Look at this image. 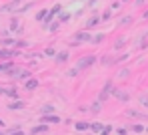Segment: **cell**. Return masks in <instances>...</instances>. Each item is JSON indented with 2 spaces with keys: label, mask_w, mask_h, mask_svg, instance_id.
I'll return each mask as SVG.
<instances>
[{
  "label": "cell",
  "mask_w": 148,
  "mask_h": 135,
  "mask_svg": "<svg viewBox=\"0 0 148 135\" xmlns=\"http://www.w3.org/2000/svg\"><path fill=\"white\" fill-rule=\"evenodd\" d=\"M130 129H132L134 133H142V131H144V125H140V123H134V125H130Z\"/></svg>",
  "instance_id": "obj_29"
},
{
  "label": "cell",
  "mask_w": 148,
  "mask_h": 135,
  "mask_svg": "<svg viewBox=\"0 0 148 135\" xmlns=\"http://www.w3.org/2000/svg\"><path fill=\"white\" fill-rule=\"evenodd\" d=\"M32 6H34V2H26L24 6H20V8H18V12H20V14H22V12H26V10H30V8H32Z\"/></svg>",
  "instance_id": "obj_34"
},
{
  "label": "cell",
  "mask_w": 148,
  "mask_h": 135,
  "mask_svg": "<svg viewBox=\"0 0 148 135\" xmlns=\"http://www.w3.org/2000/svg\"><path fill=\"white\" fill-rule=\"evenodd\" d=\"M62 119L56 115V113H52V115H40V123H44V125H56V123H60Z\"/></svg>",
  "instance_id": "obj_6"
},
{
  "label": "cell",
  "mask_w": 148,
  "mask_h": 135,
  "mask_svg": "<svg viewBox=\"0 0 148 135\" xmlns=\"http://www.w3.org/2000/svg\"><path fill=\"white\" fill-rule=\"evenodd\" d=\"M116 133L118 135H126V129H116Z\"/></svg>",
  "instance_id": "obj_42"
},
{
  "label": "cell",
  "mask_w": 148,
  "mask_h": 135,
  "mask_svg": "<svg viewBox=\"0 0 148 135\" xmlns=\"http://www.w3.org/2000/svg\"><path fill=\"white\" fill-rule=\"evenodd\" d=\"M100 63H102V65H112V63H114V58H112V56H102V58H100Z\"/></svg>",
  "instance_id": "obj_37"
},
{
  "label": "cell",
  "mask_w": 148,
  "mask_h": 135,
  "mask_svg": "<svg viewBox=\"0 0 148 135\" xmlns=\"http://www.w3.org/2000/svg\"><path fill=\"white\" fill-rule=\"evenodd\" d=\"M58 28H60V22H58V20H54V22H50L48 26H46V30H48V32H56Z\"/></svg>",
  "instance_id": "obj_24"
},
{
  "label": "cell",
  "mask_w": 148,
  "mask_h": 135,
  "mask_svg": "<svg viewBox=\"0 0 148 135\" xmlns=\"http://www.w3.org/2000/svg\"><path fill=\"white\" fill-rule=\"evenodd\" d=\"M124 47H126V38H118V40L114 42V51H120Z\"/></svg>",
  "instance_id": "obj_26"
},
{
  "label": "cell",
  "mask_w": 148,
  "mask_h": 135,
  "mask_svg": "<svg viewBox=\"0 0 148 135\" xmlns=\"http://www.w3.org/2000/svg\"><path fill=\"white\" fill-rule=\"evenodd\" d=\"M14 47H16V51H18V49H26V47H28V42L20 38V40H14Z\"/></svg>",
  "instance_id": "obj_32"
},
{
  "label": "cell",
  "mask_w": 148,
  "mask_h": 135,
  "mask_svg": "<svg viewBox=\"0 0 148 135\" xmlns=\"http://www.w3.org/2000/svg\"><path fill=\"white\" fill-rule=\"evenodd\" d=\"M84 2H88V0H84Z\"/></svg>",
  "instance_id": "obj_48"
},
{
  "label": "cell",
  "mask_w": 148,
  "mask_h": 135,
  "mask_svg": "<svg viewBox=\"0 0 148 135\" xmlns=\"http://www.w3.org/2000/svg\"><path fill=\"white\" fill-rule=\"evenodd\" d=\"M110 18H112V10L106 8V10L102 12V16H100V22H102V20H110Z\"/></svg>",
  "instance_id": "obj_28"
},
{
  "label": "cell",
  "mask_w": 148,
  "mask_h": 135,
  "mask_svg": "<svg viewBox=\"0 0 148 135\" xmlns=\"http://www.w3.org/2000/svg\"><path fill=\"white\" fill-rule=\"evenodd\" d=\"M8 109H10V111H20V109H24V101H22V99L10 101V103H8Z\"/></svg>",
  "instance_id": "obj_12"
},
{
  "label": "cell",
  "mask_w": 148,
  "mask_h": 135,
  "mask_svg": "<svg viewBox=\"0 0 148 135\" xmlns=\"http://www.w3.org/2000/svg\"><path fill=\"white\" fill-rule=\"evenodd\" d=\"M20 2H22V0H10V2H6V4L0 6V12H18Z\"/></svg>",
  "instance_id": "obj_4"
},
{
  "label": "cell",
  "mask_w": 148,
  "mask_h": 135,
  "mask_svg": "<svg viewBox=\"0 0 148 135\" xmlns=\"http://www.w3.org/2000/svg\"><path fill=\"white\" fill-rule=\"evenodd\" d=\"M0 95H4V87H0Z\"/></svg>",
  "instance_id": "obj_44"
},
{
  "label": "cell",
  "mask_w": 148,
  "mask_h": 135,
  "mask_svg": "<svg viewBox=\"0 0 148 135\" xmlns=\"http://www.w3.org/2000/svg\"><path fill=\"white\" fill-rule=\"evenodd\" d=\"M142 16H144V18H148V10H146V12H144V14H142Z\"/></svg>",
  "instance_id": "obj_45"
},
{
  "label": "cell",
  "mask_w": 148,
  "mask_h": 135,
  "mask_svg": "<svg viewBox=\"0 0 148 135\" xmlns=\"http://www.w3.org/2000/svg\"><path fill=\"white\" fill-rule=\"evenodd\" d=\"M2 47H4V49L14 47V40H12V38H2Z\"/></svg>",
  "instance_id": "obj_35"
},
{
  "label": "cell",
  "mask_w": 148,
  "mask_h": 135,
  "mask_svg": "<svg viewBox=\"0 0 148 135\" xmlns=\"http://www.w3.org/2000/svg\"><path fill=\"white\" fill-rule=\"evenodd\" d=\"M52 113H56V107H52V105H42L40 107V115H52Z\"/></svg>",
  "instance_id": "obj_17"
},
{
  "label": "cell",
  "mask_w": 148,
  "mask_h": 135,
  "mask_svg": "<svg viewBox=\"0 0 148 135\" xmlns=\"http://www.w3.org/2000/svg\"><path fill=\"white\" fill-rule=\"evenodd\" d=\"M74 129H76V131H90V123L78 121V123H74Z\"/></svg>",
  "instance_id": "obj_16"
},
{
  "label": "cell",
  "mask_w": 148,
  "mask_h": 135,
  "mask_svg": "<svg viewBox=\"0 0 148 135\" xmlns=\"http://www.w3.org/2000/svg\"><path fill=\"white\" fill-rule=\"evenodd\" d=\"M70 18H72V14H70V12H66V10H62V12L58 14V22H68Z\"/></svg>",
  "instance_id": "obj_20"
},
{
  "label": "cell",
  "mask_w": 148,
  "mask_h": 135,
  "mask_svg": "<svg viewBox=\"0 0 148 135\" xmlns=\"http://www.w3.org/2000/svg\"><path fill=\"white\" fill-rule=\"evenodd\" d=\"M104 38H106V34H104V32H98V34H92V40H90V42H92V45H100Z\"/></svg>",
  "instance_id": "obj_19"
},
{
  "label": "cell",
  "mask_w": 148,
  "mask_h": 135,
  "mask_svg": "<svg viewBox=\"0 0 148 135\" xmlns=\"http://www.w3.org/2000/svg\"><path fill=\"white\" fill-rule=\"evenodd\" d=\"M112 87H114V85H112V81H106V83H104V87H102V91H100V95H98V101H100V103H104V101L110 97Z\"/></svg>",
  "instance_id": "obj_5"
},
{
  "label": "cell",
  "mask_w": 148,
  "mask_h": 135,
  "mask_svg": "<svg viewBox=\"0 0 148 135\" xmlns=\"http://www.w3.org/2000/svg\"><path fill=\"white\" fill-rule=\"evenodd\" d=\"M0 135H4V133H0Z\"/></svg>",
  "instance_id": "obj_49"
},
{
  "label": "cell",
  "mask_w": 148,
  "mask_h": 135,
  "mask_svg": "<svg viewBox=\"0 0 148 135\" xmlns=\"http://www.w3.org/2000/svg\"><path fill=\"white\" fill-rule=\"evenodd\" d=\"M90 40H92V34H90L88 30H78L72 36L70 47H78V45H84V42H90Z\"/></svg>",
  "instance_id": "obj_2"
},
{
  "label": "cell",
  "mask_w": 148,
  "mask_h": 135,
  "mask_svg": "<svg viewBox=\"0 0 148 135\" xmlns=\"http://www.w3.org/2000/svg\"><path fill=\"white\" fill-rule=\"evenodd\" d=\"M112 129H114L112 125H104V127H102V131H100L98 135H110V133H112Z\"/></svg>",
  "instance_id": "obj_33"
},
{
  "label": "cell",
  "mask_w": 148,
  "mask_h": 135,
  "mask_svg": "<svg viewBox=\"0 0 148 135\" xmlns=\"http://www.w3.org/2000/svg\"><path fill=\"white\" fill-rule=\"evenodd\" d=\"M96 61H98V56H96V54H86V56H80V58H78V63H76V69H78V71H86V69H90Z\"/></svg>",
  "instance_id": "obj_1"
},
{
  "label": "cell",
  "mask_w": 148,
  "mask_h": 135,
  "mask_svg": "<svg viewBox=\"0 0 148 135\" xmlns=\"http://www.w3.org/2000/svg\"><path fill=\"white\" fill-rule=\"evenodd\" d=\"M118 6H120V2H112V6H110V10H116Z\"/></svg>",
  "instance_id": "obj_41"
},
{
  "label": "cell",
  "mask_w": 148,
  "mask_h": 135,
  "mask_svg": "<svg viewBox=\"0 0 148 135\" xmlns=\"http://www.w3.org/2000/svg\"><path fill=\"white\" fill-rule=\"evenodd\" d=\"M0 127H4V121H2V119H0Z\"/></svg>",
  "instance_id": "obj_46"
},
{
  "label": "cell",
  "mask_w": 148,
  "mask_h": 135,
  "mask_svg": "<svg viewBox=\"0 0 148 135\" xmlns=\"http://www.w3.org/2000/svg\"><path fill=\"white\" fill-rule=\"evenodd\" d=\"M78 73H80V71H78V69H76V67H74V69H70V71H68V73H66V75H68V77H70V79H74V77H78Z\"/></svg>",
  "instance_id": "obj_38"
},
{
  "label": "cell",
  "mask_w": 148,
  "mask_h": 135,
  "mask_svg": "<svg viewBox=\"0 0 148 135\" xmlns=\"http://www.w3.org/2000/svg\"><path fill=\"white\" fill-rule=\"evenodd\" d=\"M118 75H120V77H122V79H126V77H128V75H130V69H122V71H120V73H118Z\"/></svg>",
  "instance_id": "obj_40"
},
{
  "label": "cell",
  "mask_w": 148,
  "mask_h": 135,
  "mask_svg": "<svg viewBox=\"0 0 148 135\" xmlns=\"http://www.w3.org/2000/svg\"><path fill=\"white\" fill-rule=\"evenodd\" d=\"M94 2H98V0H88V2H86V4H88V6H92V4H94Z\"/></svg>",
  "instance_id": "obj_43"
},
{
  "label": "cell",
  "mask_w": 148,
  "mask_h": 135,
  "mask_svg": "<svg viewBox=\"0 0 148 135\" xmlns=\"http://www.w3.org/2000/svg\"><path fill=\"white\" fill-rule=\"evenodd\" d=\"M96 24H100V16H98V14H96V16H92V18H90V20L86 22V30H90V28H94Z\"/></svg>",
  "instance_id": "obj_18"
},
{
  "label": "cell",
  "mask_w": 148,
  "mask_h": 135,
  "mask_svg": "<svg viewBox=\"0 0 148 135\" xmlns=\"http://www.w3.org/2000/svg\"><path fill=\"white\" fill-rule=\"evenodd\" d=\"M110 95H114L118 101H122V103H126V101H130V93H126V91H122V89H116V87H112V93Z\"/></svg>",
  "instance_id": "obj_7"
},
{
  "label": "cell",
  "mask_w": 148,
  "mask_h": 135,
  "mask_svg": "<svg viewBox=\"0 0 148 135\" xmlns=\"http://www.w3.org/2000/svg\"><path fill=\"white\" fill-rule=\"evenodd\" d=\"M16 54H20L18 51H8V49H0V58H6V61H10L12 56H16Z\"/></svg>",
  "instance_id": "obj_13"
},
{
  "label": "cell",
  "mask_w": 148,
  "mask_h": 135,
  "mask_svg": "<svg viewBox=\"0 0 148 135\" xmlns=\"http://www.w3.org/2000/svg\"><path fill=\"white\" fill-rule=\"evenodd\" d=\"M10 135H26V133L20 129V127H16V129H12V131H10Z\"/></svg>",
  "instance_id": "obj_39"
},
{
  "label": "cell",
  "mask_w": 148,
  "mask_h": 135,
  "mask_svg": "<svg viewBox=\"0 0 148 135\" xmlns=\"http://www.w3.org/2000/svg\"><path fill=\"white\" fill-rule=\"evenodd\" d=\"M24 89H26V91H34V89H38V79H34V77L28 79V81L24 83Z\"/></svg>",
  "instance_id": "obj_15"
},
{
  "label": "cell",
  "mask_w": 148,
  "mask_h": 135,
  "mask_svg": "<svg viewBox=\"0 0 148 135\" xmlns=\"http://www.w3.org/2000/svg\"><path fill=\"white\" fill-rule=\"evenodd\" d=\"M22 26H20V22L16 20V18H12V22H10V32H20Z\"/></svg>",
  "instance_id": "obj_22"
},
{
  "label": "cell",
  "mask_w": 148,
  "mask_h": 135,
  "mask_svg": "<svg viewBox=\"0 0 148 135\" xmlns=\"http://www.w3.org/2000/svg\"><path fill=\"white\" fill-rule=\"evenodd\" d=\"M100 105H102L100 101H94V103L90 105V113H94V115H96V113H100V109H102Z\"/></svg>",
  "instance_id": "obj_25"
},
{
  "label": "cell",
  "mask_w": 148,
  "mask_h": 135,
  "mask_svg": "<svg viewBox=\"0 0 148 135\" xmlns=\"http://www.w3.org/2000/svg\"><path fill=\"white\" fill-rule=\"evenodd\" d=\"M138 101H140V105H142V107L148 109V95H140V97H138Z\"/></svg>",
  "instance_id": "obj_36"
},
{
  "label": "cell",
  "mask_w": 148,
  "mask_h": 135,
  "mask_svg": "<svg viewBox=\"0 0 148 135\" xmlns=\"http://www.w3.org/2000/svg\"><path fill=\"white\" fill-rule=\"evenodd\" d=\"M144 131H148V127H144Z\"/></svg>",
  "instance_id": "obj_47"
},
{
  "label": "cell",
  "mask_w": 148,
  "mask_h": 135,
  "mask_svg": "<svg viewBox=\"0 0 148 135\" xmlns=\"http://www.w3.org/2000/svg\"><path fill=\"white\" fill-rule=\"evenodd\" d=\"M134 22V18L132 16H124V18H120V26H126V24H132Z\"/></svg>",
  "instance_id": "obj_31"
},
{
  "label": "cell",
  "mask_w": 148,
  "mask_h": 135,
  "mask_svg": "<svg viewBox=\"0 0 148 135\" xmlns=\"http://www.w3.org/2000/svg\"><path fill=\"white\" fill-rule=\"evenodd\" d=\"M44 56H50V58H54V56H56V49H54V47H48V49L44 51Z\"/></svg>",
  "instance_id": "obj_30"
},
{
  "label": "cell",
  "mask_w": 148,
  "mask_h": 135,
  "mask_svg": "<svg viewBox=\"0 0 148 135\" xmlns=\"http://www.w3.org/2000/svg\"><path fill=\"white\" fill-rule=\"evenodd\" d=\"M16 65L12 63V61H4V63H0V73H4V75H8L12 69H14Z\"/></svg>",
  "instance_id": "obj_10"
},
{
  "label": "cell",
  "mask_w": 148,
  "mask_h": 135,
  "mask_svg": "<svg viewBox=\"0 0 148 135\" xmlns=\"http://www.w3.org/2000/svg\"><path fill=\"white\" fill-rule=\"evenodd\" d=\"M46 14H48V8H42V10H38V12H36V20H38V22H42V20L46 18Z\"/></svg>",
  "instance_id": "obj_23"
},
{
  "label": "cell",
  "mask_w": 148,
  "mask_h": 135,
  "mask_svg": "<svg viewBox=\"0 0 148 135\" xmlns=\"http://www.w3.org/2000/svg\"><path fill=\"white\" fill-rule=\"evenodd\" d=\"M68 58H70L68 51H60V53H56V56H54V61H56L58 65H64V63H66Z\"/></svg>",
  "instance_id": "obj_9"
},
{
  "label": "cell",
  "mask_w": 148,
  "mask_h": 135,
  "mask_svg": "<svg viewBox=\"0 0 148 135\" xmlns=\"http://www.w3.org/2000/svg\"><path fill=\"white\" fill-rule=\"evenodd\" d=\"M48 125H44V123H38V125H34L32 129H30V135H44L48 133Z\"/></svg>",
  "instance_id": "obj_8"
},
{
  "label": "cell",
  "mask_w": 148,
  "mask_h": 135,
  "mask_svg": "<svg viewBox=\"0 0 148 135\" xmlns=\"http://www.w3.org/2000/svg\"><path fill=\"white\" fill-rule=\"evenodd\" d=\"M32 77H34V75H32L28 69H22V71L18 73V77H16V79H18V81H22V83H26L28 79H32Z\"/></svg>",
  "instance_id": "obj_14"
},
{
  "label": "cell",
  "mask_w": 148,
  "mask_h": 135,
  "mask_svg": "<svg viewBox=\"0 0 148 135\" xmlns=\"http://www.w3.org/2000/svg\"><path fill=\"white\" fill-rule=\"evenodd\" d=\"M102 127H104L102 123H90V131H92V133H100Z\"/></svg>",
  "instance_id": "obj_27"
},
{
  "label": "cell",
  "mask_w": 148,
  "mask_h": 135,
  "mask_svg": "<svg viewBox=\"0 0 148 135\" xmlns=\"http://www.w3.org/2000/svg\"><path fill=\"white\" fill-rule=\"evenodd\" d=\"M60 12H62V4H60V2H56V4H54L52 8H48V14H46V18L42 20V24H44V28L48 26L50 22H54V16H58Z\"/></svg>",
  "instance_id": "obj_3"
},
{
  "label": "cell",
  "mask_w": 148,
  "mask_h": 135,
  "mask_svg": "<svg viewBox=\"0 0 148 135\" xmlns=\"http://www.w3.org/2000/svg\"><path fill=\"white\" fill-rule=\"evenodd\" d=\"M4 95H6L8 99H12V101H16V99H20V97H18V89H16V87H10V89H4Z\"/></svg>",
  "instance_id": "obj_11"
},
{
  "label": "cell",
  "mask_w": 148,
  "mask_h": 135,
  "mask_svg": "<svg viewBox=\"0 0 148 135\" xmlns=\"http://www.w3.org/2000/svg\"><path fill=\"white\" fill-rule=\"evenodd\" d=\"M126 115H128V117H136V119H146V115H144V113H138V111H134V109H128V111H126Z\"/></svg>",
  "instance_id": "obj_21"
}]
</instances>
